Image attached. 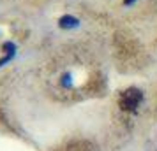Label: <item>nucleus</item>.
<instances>
[{"label": "nucleus", "instance_id": "obj_1", "mask_svg": "<svg viewBox=\"0 0 157 151\" xmlns=\"http://www.w3.org/2000/svg\"><path fill=\"white\" fill-rule=\"evenodd\" d=\"M140 102H143V92L138 88H129L122 93L120 106L125 111H136V107L140 106Z\"/></svg>", "mask_w": 157, "mask_h": 151}, {"label": "nucleus", "instance_id": "obj_2", "mask_svg": "<svg viewBox=\"0 0 157 151\" xmlns=\"http://www.w3.org/2000/svg\"><path fill=\"white\" fill-rule=\"evenodd\" d=\"M58 25H60V28H64V30L78 28L79 27V20L78 18H74V16H71V14H67V16H62V18L58 20Z\"/></svg>", "mask_w": 157, "mask_h": 151}, {"label": "nucleus", "instance_id": "obj_3", "mask_svg": "<svg viewBox=\"0 0 157 151\" xmlns=\"http://www.w3.org/2000/svg\"><path fill=\"white\" fill-rule=\"evenodd\" d=\"M136 0H124V5H132Z\"/></svg>", "mask_w": 157, "mask_h": 151}]
</instances>
